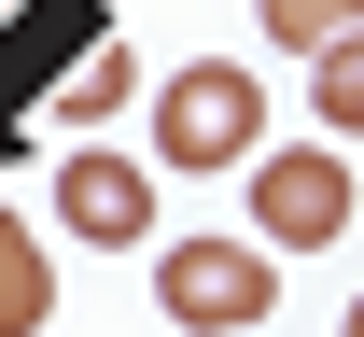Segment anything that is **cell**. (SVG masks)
<instances>
[{"instance_id":"cell-1","label":"cell","mask_w":364,"mask_h":337,"mask_svg":"<svg viewBox=\"0 0 364 337\" xmlns=\"http://www.w3.org/2000/svg\"><path fill=\"white\" fill-rule=\"evenodd\" d=\"M154 155H168V169H252V155H267V85H252L238 56L168 71V98H154Z\"/></svg>"},{"instance_id":"cell-2","label":"cell","mask_w":364,"mask_h":337,"mask_svg":"<svg viewBox=\"0 0 364 337\" xmlns=\"http://www.w3.org/2000/svg\"><path fill=\"white\" fill-rule=\"evenodd\" d=\"M154 295H168L182 337H252V323L280 309V253H267V239H168Z\"/></svg>"},{"instance_id":"cell-3","label":"cell","mask_w":364,"mask_h":337,"mask_svg":"<svg viewBox=\"0 0 364 337\" xmlns=\"http://www.w3.org/2000/svg\"><path fill=\"white\" fill-rule=\"evenodd\" d=\"M350 169H336V141H267L252 155V225H267V253H322L350 239Z\"/></svg>"},{"instance_id":"cell-4","label":"cell","mask_w":364,"mask_h":337,"mask_svg":"<svg viewBox=\"0 0 364 337\" xmlns=\"http://www.w3.org/2000/svg\"><path fill=\"white\" fill-rule=\"evenodd\" d=\"M56 225L98 239V253H140L154 239V169H140V155H70V169H56Z\"/></svg>"},{"instance_id":"cell-5","label":"cell","mask_w":364,"mask_h":337,"mask_svg":"<svg viewBox=\"0 0 364 337\" xmlns=\"http://www.w3.org/2000/svg\"><path fill=\"white\" fill-rule=\"evenodd\" d=\"M56 323V267H43V225L0 211V337H43Z\"/></svg>"},{"instance_id":"cell-6","label":"cell","mask_w":364,"mask_h":337,"mask_svg":"<svg viewBox=\"0 0 364 337\" xmlns=\"http://www.w3.org/2000/svg\"><path fill=\"white\" fill-rule=\"evenodd\" d=\"M252 14H267L280 56H322V43H350V28H364V0H252Z\"/></svg>"},{"instance_id":"cell-7","label":"cell","mask_w":364,"mask_h":337,"mask_svg":"<svg viewBox=\"0 0 364 337\" xmlns=\"http://www.w3.org/2000/svg\"><path fill=\"white\" fill-rule=\"evenodd\" d=\"M309 113L336 127V141L364 127V28H350V43H322V56H309Z\"/></svg>"},{"instance_id":"cell-8","label":"cell","mask_w":364,"mask_h":337,"mask_svg":"<svg viewBox=\"0 0 364 337\" xmlns=\"http://www.w3.org/2000/svg\"><path fill=\"white\" fill-rule=\"evenodd\" d=\"M127 85H140V56H127V43H98L85 71L56 85V113H70V127H85V113H127Z\"/></svg>"},{"instance_id":"cell-9","label":"cell","mask_w":364,"mask_h":337,"mask_svg":"<svg viewBox=\"0 0 364 337\" xmlns=\"http://www.w3.org/2000/svg\"><path fill=\"white\" fill-rule=\"evenodd\" d=\"M350 337H364V295H350Z\"/></svg>"}]
</instances>
